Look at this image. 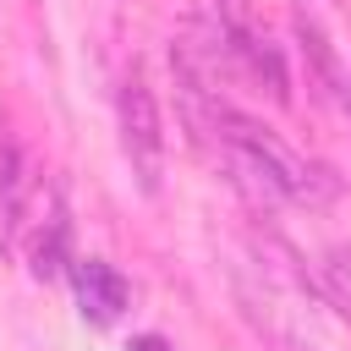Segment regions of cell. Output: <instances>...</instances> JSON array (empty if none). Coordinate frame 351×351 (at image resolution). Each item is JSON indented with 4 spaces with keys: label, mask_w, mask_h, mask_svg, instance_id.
<instances>
[{
    "label": "cell",
    "mask_w": 351,
    "mask_h": 351,
    "mask_svg": "<svg viewBox=\"0 0 351 351\" xmlns=\"http://www.w3.org/2000/svg\"><path fill=\"white\" fill-rule=\"evenodd\" d=\"M214 126H219V143L230 154V165L241 170V181H252L258 192L269 197H291V203H324L335 186L324 181V170H313L291 143H280L263 121L230 110V104H214Z\"/></svg>",
    "instance_id": "1"
},
{
    "label": "cell",
    "mask_w": 351,
    "mask_h": 351,
    "mask_svg": "<svg viewBox=\"0 0 351 351\" xmlns=\"http://www.w3.org/2000/svg\"><path fill=\"white\" fill-rule=\"evenodd\" d=\"M121 143H126V159H132L143 192H154L159 186V165H165V132H159V104H154L143 77L121 82Z\"/></svg>",
    "instance_id": "2"
},
{
    "label": "cell",
    "mask_w": 351,
    "mask_h": 351,
    "mask_svg": "<svg viewBox=\"0 0 351 351\" xmlns=\"http://www.w3.org/2000/svg\"><path fill=\"white\" fill-rule=\"evenodd\" d=\"M71 285H77V307H82L88 324H115L126 313V302H132L126 280L99 258H77L71 263Z\"/></svg>",
    "instance_id": "3"
},
{
    "label": "cell",
    "mask_w": 351,
    "mask_h": 351,
    "mask_svg": "<svg viewBox=\"0 0 351 351\" xmlns=\"http://www.w3.org/2000/svg\"><path fill=\"white\" fill-rule=\"evenodd\" d=\"M60 258H66V219H44V230H38V241H33V274H38V280L55 274Z\"/></svg>",
    "instance_id": "4"
},
{
    "label": "cell",
    "mask_w": 351,
    "mask_h": 351,
    "mask_svg": "<svg viewBox=\"0 0 351 351\" xmlns=\"http://www.w3.org/2000/svg\"><path fill=\"white\" fill-rule=\"evenodd\" d=\"M335 263H329V274L340 280V291H346V302H351V247H340V252H329Z\"/></svg>",
    "instance_id": "5"
},
{
    "label": "cell",
    "mask_w": 351,
    "mask_h": 351,
    "mask_svg": "<svg viewBox=\"0 0 351 351\" xmlns=\"http://www.w3.org/2000/svg\"><path fill=\"white\" fill-rule=\"evenodd\" d=\"M126 351H176V346H170V340H159V335H137Z\"/></svg>",
    "instance_id": "6"
}]
</instances>
